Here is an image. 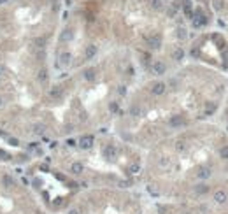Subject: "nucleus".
Listing matches in <instances>:
<instances>
[{
  "instance_id": "f257e3e1",
  "label": "nucleus",
  "mask_w": 228,
  "mask_h": 214,
  "mask_svg": "<svg viewBox=\"0 0 228 214\" xmlns=\"http://www.w3.org/2000/svg\"><path fill=\"white\" fill-rule=\"evenodd\" d=\"M151 69H153V74H154V76H163V74L167 72V65H165L162 60H156V61L153 63Z\"/></svg>"
},
{
  "instance_id": "f03ea898",
  "label": "nucleus",
  "mask_w": 228,
  "mask_h": 214,
  "mask_svg": "<svg viewBox=\"0 0 228 214\" xmlns=\"http://www.w3.org/2000/svg\"><path fill=\"white\" fill-rule=\"evenodd\" d=\"M149 90H151L153 95H163V93H165V90H167V84H165V83H162V81H158V83H153Z\"/></svg>"
},
{
  "instance_id": "7ed1b4c3",
  "label": "nucleus",
  "mask_w": 228,
  "mask_h": 214,
  "mask_svg": "<svg viewBox=\"0 0 228 214\" xmlns=\"http://www.w3.org/2000/svg\"><path fill=\"white\" fill-rule=\"evenodd\" d=\"M93 146V135H83L79 139V148L83 149H90Z\"/></svg>"
},
{
  "instance_id": "20e7f679",
  "label": "nucleus",
  "mask_w": 228,
  "mask_h": 214,
  "mask_svg": "<svg viewBox=\"0 0 228 214\" xmlns=\"http://www.w3.org/2000/svg\"><path fill=\"white\" fill-rule=\"evenodd\" d=\"M148 46H149L151 49H158V47L162 46V37H160V35H151V37H148Z\"/></svg>"
},
{
  "instance_id": "39448f33",
  "label": "nucleus",
  "mask_w": 228,
  "mask_h": 214,
  "mask_svg": "<svg viewBox=\"0 0 228 214\" xmlns=\"http://www.w3.org/2000/svg\"><path fill=\"white\" fill-rule=\"evenodd\" d=\"M212 198H214V202H216V204H225V202H227V198H228V195L225 193L223 190H218V191H214V196H212Z\"/></svg>"
},
{
  "instance_id": "423d86ee",
  "label": "nucleus",
  "mask_w": 228,
  "mask_h": 214,
  "mask_svg": "<svg viewBox=\"0 0 228 214\" xmlns=\"http://www.w3.org/2000/svg\"><path fill=\"white\" fill-rule=\"evenodd\" d=\"M61 97H63V90H61L60 86H55V88H51V90H49V98H53V100H60Z\"/></svg>"
},
{
  "instance_id": "0eeeda50",
  "label": "nucleus",
  "mask_w": 228,
  "mask_h": 214,
  "mask_svg": "<svg viewBox=\"0 0 228 214\" xmlns=\"http://www.w3.org/2000/svg\"><path fill=\"white\" fill-rule=\"evenodd\" d=\"M116 155H118V149H116L114 146H105V148H104V156H105V158L111 160V158H116Z\"/></svg>"
},
{
  "instance_id": "6e6552de",
  "label": "nucleus",
  "mask_w": 228,
  "mask_h": 214,
  "mask_svg": "<svg viewBox=\"0 0 228 214\" xmlns=\"http://www.w3.org/2000/svg\"><path fill=\"white\" fill-rule=\"evenodd\" d=\"M95 55H96V46L90 44V46L86 47V51H84V58H86V60H91Z\"/></svg>"
},
{
  "instance_id": "1a4fd4ad",
  "label": "nucleus",
  "mask_w": 228,
  "mask_h": 214,
  "mask_svg": "<svg viewBox=\"0 0 228 214\" xmlns=\"http://www.w3.org/2000/svg\"><path fill=\"white\" fill-rule=\"evenodd\" d=\"M204 25H205V16L197 14V16L193 18V26H195V28H200V26H204Z\"/></svg>"
},
{
  "instance_id": "9d476101",
  "label": "nucleus",
  "mask_w": 228,
  "mask_h": 214,
  "mask_svg": "<svg viewBox=\"0 0 228 214\" xmlns=\"http://www.w3.org/2000/svg\"><path fill=\"white\" fill-rule=\"evenodd\" d=\"M169 125H170V126H181V125H184V119L181 116H172L170 121H169Z\"/></svg>"
},
{
  "instance_id": "9b49d317",
  "label": "nucleus",
  "mask_w": 228,
  "mask_h": 214,
  "mask_svg": "<svg viewBox=\"0 0 228 214\" xmlns=\"http://www.w3.org/2000/svg\"><path fill=\"white\" fill-rule=\"evenodd\" d=\"M198 179H202V181H204V179H209L210 177V169H207V167H204V169H200V170H198Z\"/></svg>"
},
{
  "instance_id": "f8f14e48",
  "label": "nucleus",
  "mask_w": 228,
  "mask_h": 214,
  "mask_svg": "<svg viewBox=\"0 0 228 214\" xmlns=\"http://www.w3.org/2000/svg\"><path fill=\"white\" fill-rule=\"evenodd\" d=\"M172 56H174V60H183L184 58V51H183V47H175L174 49V53H172Z\"/></svg>"
},
{
  "instance_id": "ddd939ff",
  "label": "nucleus",
  "mask_w": 228,
  "mask_h": 214,
  "mask_svg": "<svg viewBox=\"0 0 228 214\" xmlns=\"http://www.w3.org/2000/svg\"><path fill=\"white\" fill-rule=\"evenodd\" d=\"M83 170H84L83 163H72V167H70V172H72V174H81Z\"/></svg>"
},
{
  "instance_id": "4468645a",
  "label": "nucleus",
  "mask_w": 228,
  "mask_h": 214,
  "mask_svg": "<svg viewBox=\"0 0 228 214\" xmlns=\"http://www.w3.org/2000/svg\"><path fill=\"white\" fill-rule=\"evenodd\" d=\"M70 60H72V55H70V53H63V55L60 56V63H61V65H69Z\"/></svg>"
},
{
  "instance_id": "2eb2a0df",
  "label": "nucleus",
  "mask_w": 228,
  "mask_h": 214,
  "mask_svg": "<svg viewBox=\"0 0 228 214\" xmlns=\"http://www.w3.org/2000/svg\"><path fill=\"white\" fill-rule=\"evenodd\" d=\"M72 35H74V34H72V30H70V28H67V30H63V34H61V40H63V42H67V40L72 39Z\"/></svg>"
},
{
  "instance_id": "dca6fc26",
  "label": "nucleus",
  "mask_w": 228,
  "mask_h": 214,
  "mask_svg": "<svg viewBox=\"0 0 228 214\" xmlns=\"http://www.w3.org/2000/svg\"><path fill=\"white\" fill-rule=\"evenodd\" d=\"M216 109H218V105H216L214 102H209V104H205V114H212Z\"/></svg>"
},
{
  "instance_id": "f3484780",
  "label": "nucleus",
  "mask_w": 228,
  "mask_h": 214,
  "mask_svg": "<svg viewBox=\"0 0 228 214\" xmlns=\"http://www.w3.org/2000/svg\"><path fill=\"white\" fill-rule=\"evenodd\" d=\"M84 79H86V81H93V79H95V70H93V69L84 70Z\"/></svg>"
},
{
  "instance_id": "a211bd4d",
  "label": "nucleus",
  "mask_w": 228,
  "mask_h": 214,
  "mask_svg": "<svg viewBox=\"0 0 228 214\" xmlns=\"http://www.w3.org/2000/svg\"><path fill=\"white\" fill-rule=\"evenodd\" d=\"M195 191H197V193H207V191H209V186H205V184H198V186L195 188Z\"/></svg>"
},
{
  "instance_id": "6ab92c4d",
  "label": "nucleus",
  "mask_w": 228,
  "mask_h": 214,
  "mask_svg": "<svg viewBox=\"0 0 228 214\" xmlns=\"http://www.w3.org/2000/svg\"><path fill=\"white\" fill-rule=\"evenodd\" d=\"M139 170H140V165H139V163H133V165L128 167V172H130V174H137Z\"/></svg>"
},
{
  "instance_id": "aec40b11",
  "label": "nucleus",
  "mask_w": 228,
  "mask_h": 214,
  "mask_svg": "<svg viewBox=\"0 0 228 214\" xmlns=\"http://www.w3.org/2000/svg\"><path fill=\"white\" fill-rule=\"evenodd\" d=\"M219 156H221L223 160H228V146H223V148H221V151H219Z\"/></svg>"
},
{
  "instance_id": "412c9836",
  "label": "nucleus",
  "mask_w": 228,
  "mask_h": 214,
  "mask_svg": "<svg viewBox=\"0 0 228 214\" xmlns=\"http://www.w3.org/2000/svg\"><path fill=\"white\" fill-rule=\"evenodd\" d=\"M184 12H186L188 18H193V12H191V5L190 4H184Z\"/></svg>"
},
{
  "instance_id": "4be33fe9",
  "label": "nucleus",
  "mask_w": 228,
  "mask_h": 214,
  "mask_svg": "<svg viewBox=\"0 0 228 214\" xmlns=\"http://www.w3.org/2000/svg\"><path fill=\"white\" fill-rule=\"evenodd\" d=\"M177 37L179 39H186V30L184 28H177Z\"/></svg>"
},
{
  "instance_id": "5701e85b",
  "label": "nucleus",
  "mask_w": 228,
  "mask_h": 214,
  "mask_svg": "<svg viewBox=\"0 0 228 214\" xmlns=\"http://www.w3.org/2000/svg\"><path fill=\"white\" fill-rule=\"evenodd\" d=\"M130 112H132V116H139V114H140V107L133 105L132 109H130Z\"/></svg>"
},
{
  "instance_id": "b1692460",
  "label": "nucleus",
  "mask_w": 228,
  "mask_h": 214,
  "mask_svg": "<svg viewBox=\"0 0 228 214\" xmlns=\"http://www.w3.org/2000/svg\"><path fill=\"white\" fill-rule=\"evenodd\" d=\"M4 184H7V186H12V184H14V181H12V177H9V175H5V177H4Z\"/></svg>"
},
{
  "instance_id": "393cba45",
  "label": "nucleus",
  "mask_w": 228,
  "mask_h": 214,
  "mask_svg": "<svg viewBox=\"0 0 228 214\" xmlns=\"http://www.w3.org/2000/svg\"><path fill=\"white\" fill-rule=\"evenodd\" d=\"M223 60H225V67L228 69V49L223 47Z\"/></svg>"
},
{
  "instance_id": "a878e982",
  "label": "nucleus",
  "mask_w": 228,
  "mask_h": 214,
  "mask_svg": "<svg viewBox=\"0 0 228 214\" xmlns=\"http://www.w3.org/2000/svg\"><path fill=\"white\" fill-rule=\"evenodd\" d=\"M109 111H111V112H116V111H118V104H116V102H111V104H109Z\"/></svg>"
},
{
  "instance_id": "bb28decb",
  "label": "nucleus",
  "mask_w": 228,
  "mask_h": 214,
  "mask_svg": "<svg viewBox=\"0 0 228 214\" xmlns=\"http://www.w3.org/2000/svg\"><path fill=\"white\" fill-rule=\"evenodd\" d=\"M34 132H35V134H42V132H44V126H42V125H35Z\"/></svg>"
},
{
  "instance_id": "cd10ccee",
  "label": "nucleus",
  "mask_w": 228,
  "mask_h": 214,
  "mask_svg": "<svg viewBox=\"0 0 228 214\" xmlns=\"http://www.w3.org/2000/svg\"><path fill=\"white\" fill-rule=\"evenodd\" d=\"M46 74H48L46 70H40V72H39V79H40V81H46V77H48Z\"/></svg>"
},
{
  "instance_id": "c85d7f7f",
  "label": "nucleus",
  "mask_w": 228,
  "mask_h": 214,
  "mask_svg": "<svg viewBox=\"0 0 228 214\" xmlns=\"http://www.w3.org/2000/svg\"><path fill=\"white\" fill-rule=\"evenodd\" d=\"M169 163H170V161H169V158H167V160H165V158H163V160H160V165H162V167H169Z\"/></svg>"
},
{
  "instance_id": "c756f323",
  "label": "nucleus",
  "mask_w": 228,
  "mask_h": 214,
  "mask_svg": "<svg viewBox=\"0 0 228 214\" xmlns=\"http://www.w3.org/2000/svg\"><path fill=\"white\" fill-rule=\"evenodd\" d=\"M118 93H119V95H126V88H125V86H119Z\"/></svg>"
},
{
  "instance_id": "7c9ffc66",
  "label": "nucleus",
  "mask_w": 228,
  "mask_h": 214,
  "mask_svg": "<svg viewBox=\"0 0 228 214\" xmlns=\"http://www.w3.org/2000/svg\"><path fill=\"white\" fill-rule=\"evenodd\" d=\"M149 193H151V195H158V190H156V188H153V186H149Z\"/></svg>"
},
{
  "instance_id": "2f4dec72",
  "label": "nucleus",
  "mask_w": 228,
  "mask_h": 214,
  "mask_svg": "<svg viewBox=\"0 0 228 214\" xmlns=\"http://www.w3.org/2000/svg\"><path fill=\"white\" fill-rule=\"evenodd\" d=\"M67 146H76V140H72V139H69V140H67Z\"/></svg>"
},
{
  "instance_id": "473e14b6",
  "label": "nucleus",
  "mask_w": 228,
  "mask_h": 214,
  "mask_svg": "<svg viewBox=\"0 0 228 214\" xmlns=\"http://www.w3.org/2000/svg\"><path fill=\"white\" fill-rule=\"evenodd\" d=\"M177 149H179V151H183V149H184V144H183V142H179V144H177Z\"/></svg>"
},
{
  "instance_id": "72a5a7b5",
  "label": "nucleus",
  "mask_w": 228,
  "mask_h": 214,
  "mask_svg": "<svg viewBox=\"0 0 228 214\" xmlns=\"http://www.w3.org/2000/svg\"><path fill=\"white\" fill-rule=\"evenodd\" d=\"M67 214H79V213H77L76 209H72V211H69V213H67Z\"/></svg>"
},
{
  "instance_id": "f704fd0d",
  "label": "nucleus",
  "mask_w": 228,
  "mask_h": 214,
  "mask_svg": "<svg viewBox=\"0 0 228 214\" xmlns=\"http://www.w3.org/2000/svg\"><path fill=\"white\" fill-rule=\"evenodd\" d=\"M4 74V65H0V76Z\"/></svg>"
},
{
  "instance_id": "c9c22d12",
  "label": "nucleus",
  "mask_w": 228,
  "mask_h": 214,
  "mask_svg": "<svg viewBox=\"0 0 228 214\" xmlns=\"http://www.w3.org/2000/svg\"><path fill=\"white\" fill-rule=\"evenodd\" d=\"M5 2H7V0H0V5H2V4H5Z\"/></svg>"
},
{
  "instance_id": "e433bc0d",
  "label": "nucleus",
  "mask_w": 228,
  "mask_h": 214,
  "mask_svg": "<svg viewBox=\"0 0 228 214\" xmlns=\"http://www.w3.org/2000/svg\"><path fill=\"white\" fill-rule=\"evenodd\" d=\"M186 214H191V213H186Z\"/></svg>"
}]
</instances>
